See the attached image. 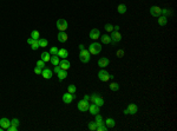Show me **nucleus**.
<instances>
[{
    "label": "nucleus",
    "instance_id": "1",
    "mask_svg": "<svg viewBox=\"0 0 177 131\" xmlns=\"http://www.w3.org/2000/svg\"><path fill=\"white\" fill-rule=\"evenodd\" d=\"M89 52H90L91 54H99L100 52H102V44L99 43H92L89 46Z\"/></svg>",
    "mask_w": 177,
    "mask_h": 131
},
{
    "label": "nucleus",
    "instance_id": "2",
    "mask_svg": "<svg viewBox=\"0 0 177 131\" xmlns=\"http://www.w3.org/2000/svg\"><path fill=\"white\" fill-rule=\"evenodd\" d=\"M79 59L82 63H84V64H86V63L90 62L91 59V53L89 52V50H82L79 53Z\"/></svg>",
    "mask_w": 177,
    "mask_h": 131
},
{
    "label": "nucleus",
    "instance_id": "3",
    "mask_svg": "<svg viewBox=\"0 0 177 131\" xmlns=\"http://www.w3.org/2000/svg\"><path fill=\"white\" fill-rule=\"evenodd\" d=\"M113 76H110V73H109L106 70H104V69H102L99 72H98V79L100 80V82H104V83H106L108 82L110 78H112Z\"/></svg>",
    "mask_w": 177,
    "mask_h": 131
},
{
    "label": "nucleus",
    "instance_id": "4",
    "mask_svg": "<svg viewBox=\"0 0 177 131\" xmlns=\"http://www.w3.org/2000/svg\"><path fill=\"white\" fill-rule=\"evenodd\" d=\"M90 100H91V103L96 104V105L99 106V108L104 105V99H103L99 95H97V93H93L92 96H90Z\"/></svg>",
    "mask_w": 177,
    "mask_h": 131
},
{
    "label": "nucleus",
    "instance_id": "5",
    "mask_svg": "<svg viewBox=\"0 0 177 131\" xmlns=\"http://www.w3.org/2000/svg\"><path fill=\"white\" fill-rule=\"evenodd\" d=\"M89 106H90V104H89V100H80V102H78L77 104V108L79 111H82V112H86L87 110H89Z\"/></svg>",
    "mask_w": 177,
    "mask_h": 131
},
{
    "label": "nucleus",
    "instance_id": "6",
    "mask_svg": "<svg viewBox=\"0 0 177 131\" xmlns=\"http://www.w3.org/2000/svg\"><path fill=\"white\" fill-rule=\"evenodd\" d=\"M67 27H69V24L65 19H58L57 20V28L59 31H66Z\"/></svg>",
    "mask_w": 177,
    "mask_h": 131
},
{
    "label": "nucleus",
    "instance_id": "7",
    "mask_svg": "<svg viewBox=\"0 0 177 131\" xmlns=\"http://www.w3.org/2000/svg\"><path fill=\"white\" fill-rule=\"evenodd\" d=\"M111 43L112 44H117L122 40V34L119 33V31H112L111 32Z\"/></svg>",
    "mask_w": 177,
    "mask_h": 131
},
{
    "label": "nucleus",
    "instance_id": "8",
    "mask_svg": "<svg viewBox=\"0 0 177 131\" xmlns=\"http://www.w3.org/2000/svg\"><path fill=\"white\" fill-rule=\"evenodd\" d=\"M73 98H75V96L72 95V93H70V92L64 93V95H63V102H64L65 104H71L72 102H73Z\"/></svg>",
    "mask_w": 177,
    "mask_h": 131
},
{
    "label": "nucleus",
    "instance_id": "9",
    "mask_svg": "<svg viewBox=\"0 0 177 131\" xmlns=\"http://www.w3.org/2000/svg\"><path fill=\"white\" fill-rule=\"evenodd\" d=\"M150 14H151L152 17L158 18V17L161 16V7H158V6H151V8H150Z\"/></svg>",
    "mask_w": 177,
    "mask_h": 131
},
{
    "label": "nucleus",
    "instance_id": "10",
    "mask_svg": "<svg viewBox=\"0 0 177 131\" xmlns=\"http://www.w3.org/2000/svg\"><path fill=\"white\" fill-rule=\"evenodd\" d=\"M59 66H60V69L62 70H65V71H67V70L71 67V64H70V62L65 58V59H62L60 62H59Z\"/></svg>",
    "mask_w": 177,
    "mask_h": 131
},
{
    "label": "nucleus",
    "instance_id": "11",
    "mask_svg": "<svg viewBox=\"0 0 177 131\" xmlns=\"http://www.w3.org/2000/svg\"><path fill=\"white\" fill-rule=\"evenodd\" d=\"M99 37H100V31L98 28H92L90 31V38L92 40H97V39H99Z\"/></svg>",
    "mask_w": 177,
    "mask_h": 131
},
{
    "label": "nucleus",
    "instance_id": "12",
    "mask_svg": "<svg viewBox=\"0 0 177 131\" xmlns=\"http://www.w3.org/2000/svg\"><path fill=\"white\" fill-rule=\"evenodd\" d=\"M11 125V121L8 118H6V117H4V118H0V126L4 129V130H7V128Z\"/></svg>",
    "mask_w": 177,
    "mask_h": 131
},
{
    "label": "nucleus",
    "instance_id": "13",
    "mask_svg": "<svg viewBox=\"0 0 177 131\" xmlns=\"http://www.w3.org/2000/svg\"><path fill=\"white\" fill-rule=\"evenodd\" d=\"M89 112L91 113V115L92 116H96L97 115V113H99V106H97L96 105V104H90V106H89Z\"/></svg>",
    "mask_w": 177,
    "mask_h": 131
},
{
    "label": "nucleus",
    "instance_id": "14",
    "mask_svg": "<svg viewBox=\"0 0 177 131\" xmlns=\"http://www.w3.org/2000/svg\"><path fill=\"white\" fill-rule=\"evenodd\" d=\"M109 64H110V60L108 58H100V59H98V66L100 69H105Z\"/></svg>",
    "mask_w": 177,
    "mask_h": 131
},
{
    "label": "nucleus",
    "instance_id": "15",
    "mask_svg": "<svg viewBox=\"0 0 177 131\" xmlns=\"http://www.w3.org/2000/svg\"><path fill=\"white\" fill-rule=\"evenodd\" d=\"M128 111H129V115H136L138 112V106L136 104H129L128 105Z\"/></svg>",
    "mask_w": 177,
    "mask_h": 131
},
{
    "label": "nucleus",
    "instance_id": "16",
    "mask_svg": "<svg viewBox=\"0 0 177 131\" xmlns=\"http://www.w3.org/2000/svg\"><path fill=\"white\" fill-rule=\"evenodd\" d=\"M57 38H58V40L60 41V43H66V40H67L69 37H67V34H66V32L65 31H59Z\"/></svg>",
    "mask_w": 177,
    "mask_h": 131
},
{
    "label": "nucleus",
    "instance_id": "17",
    "mask_svg": "<svg viewBox=\"0 0 177 131\" xmlns=\"http://www.w3.org/2000/svg\"><path fill=\"white\" fill-rule=\"evenodd\" d=\"M52 73H53V72H52L50 69H46V67H45V69H43V71H41V76H43L45 79H51V78H52Z\"/></svg>",
    "mask_w": 177,
    "mask_h": 131
},
{
    "label": "nucleus",
    "instance_id": "18",
    "mask_svg": "<svg viewBox=\"0 0 177 131\" xmlns=\"http://www.w3.org/2000/svg\"><path fill=\"white\" fill-rule=\"evenodd\" d=\"M168 24V17H165V16H159L158 17V25H161V26H165Z\"/></svg>",
    "mask_w": 177,
    "mask_h": 131
},
{
    "label": "nucleus",
    "instance_id": "19",
    "mask_svg": "<svg viewBox=\"0 0 177 131\" xmlns=\"http://www.w3.org/2000/svg\"><path fill=\"white\" fill-rule=\"evenodd\" d=\"M67 56H69V52H67L65 49L58 50V57H59V58H63V59H65V58H67Z\"/></svg>",
    "mask_w": 177,
    "mask_h": 131
},
{
    "label": "nucleus",
    "instance_id": "20",
    "mask_svg": "<svg viewBox=\"0 0 177 131\" xmlns=\"http://www.w3.org/2000/svg\"><path fill=\"white\" fill-rule=\"evenodd\" d=\"M50 62H51V64L53 65V66H57V65H59V62H60V59H59L58 54H56V56H51V59H50Z\"/></svg>",
    "mask_w": 177,
    "mask_h": 131
},
{
    "label": "nucleus",
    "instance_id": "21",
    "mask_svg": "<svg viewBox=\"0 0 177 131\" xmlns=\"http://www.w3.org/2000/svg\"><path fill=\"white\" fill-rule=\"evenodd\" d=\"M40 57H41L40 59H41V60H44L45 63L50 62V59H51V54H50V52H43Z\"/></svg>",
    "mask_w": 177,
    "mask_h": 131
},
{
    "label": "nucleus",
    "instance_id": "22",
    "mask_svg": "<svg viewBox=\"0 0 177 131\" xmlns=\"http://www.w3.org/2000/svg\"><path fill=\"white\" fill-rule=\"evenodd\" d=\"M105 125L108 126V128H113V126L116 125L115 119H112L111 117H108V118L105 119Z\"/></svg>",
    "mask_w": 177,
    "mask_h": 131
},
{
    "label": "nucleus",
    "instance_id": "23",
    "mask_svg": "<svg viewBox=\"0 0 177 131\" xmlns=\"http://www.w3.org/2000/svg\"><path fill=\"white\" fill-rule=\"evenodd\" d=\"M99 39L102 40L103 44H110L111 43V38H110V36H108V34H103V36H100Z\"/></svg>",
    "mask_w": 177,
    "mask_h": 131
},
{
    "label": "nucleus",
    "instance_id": "24",
    "mask_svg": "<svg viewBox=\"0 0 177 131\" xmlns=\"http://www.w3.org/2000/svg\"><path fill=\"white\" fill-rule=\"evenodd\" d=\"M57 76H58V79L62 82V80H64L65 78L67 77V71H65V70H62V71L59 72V73H57Z\"/></svg>",
    "mask_w": 177,
    "mask_h": 131
},
{
    "label": "nucleus",
    "instance_id": "25",
    "mask_svg": "<svg viewBox=\"0 0 177 131\" xmlns=\"http://www.w3.org/2000/svg\"><path fill=\"white\" fill-rule=\"evenodd\" d=\"M117 12L119 13V14H124V13H126V6L124 5V4H121V5H118Z\"/></svg>",
    "mask_w": 177,
    "mask_h": 131
},
{
    "label": "nucleus",
    "instance_id": "26",
    "mask_svg": "<svg viewBox=\"0 0 177 131\" xmlns=\"http://www.w3.org/2000/svg\"><path fill=\"white\" fill-rule=\"evenodd\" d=\"M161 14H162V16H165V17L171 16V14H172V11L169 10V8H161Z\"/></svg>",
    "mask_w": 177,
    "mask_h": 131
},
{
    "label": "nucleus",
    "instance_id": "27",
    "mask_svg": "<svg viewBox=\"0 0 177 131\" xmlns=\"http://www.w3.org/2000/svg\"><path fill=\"white\" fill-rule=\"evenodd\" d=\"M109 87H110V90H112V91H118L119 90V84L112 82L110 85H109Z\"/></svg>",
    "mask_w": 177,
    "mask_h": 131
},
{
    "label": "nucleus",
    "instance_id": "28",
    "mask_svg": "<svg viewBox=\"0 0 177 131\" xmlns=\"http://www.w3.org/2000/svg\"><path fill=\"white\" fill-rule=\"evenodd\" d=\"M104 123V121H103L102 116L99 115V113H97L96 115V128H97V125H99V124H103Z\"/></svg>",
    "mask_w": 177,
    "mask_h": 131
},
{
    "label": "nucleus",
    "instance_id": "29",
    "mask_svg": "<svg viewBox=\"0 0 177 131\" xmlns=\"http://www.w3.org/2000/svg\"><path fill=\"white\" fill-rule=\"evenodd\" d=\"M31 38L34 39V40H38L39 38H40V34H39L38 31H36V30H33V31L31 32Z\"/></svg>",
    "mask_w": 177,
    "mask_h": 131
},
{
    "label": "nucleus",
    "instance_id": "30",
    "mask_svg": "<svg viewBox=\"0 0 177 131\" xmlns=\"http://www.w3.org/2000/svg\"><path fill=\"white\" fill-rule=\"evenodd\" d=\"M96 130H98V131H106V130H108V126L105 125V123H103V124H99V125H97Z\"/></svg>",
    "mask_w": 177,
    "mask_h": 131
},
{
    "label": "nucleus",
    "instance_id": "31",
    "mask_svg": "<svg viewBox=\"0 0 177 131\" xmlns=\"http://www.w3.org/2000/svg\"><path fill=\"white\" fill-rule=\"evenodd\" d=\"M39 41V46L40 47H46L47 46V40L46 39H38Z\"/></svg>",
    "mask_w": 177,
    "mask_h": 131
},
{
    "label": "nucleus",
    "instance_id": "32",
    "mask_svg": "<svg viewBox=\"0 0 177 131\" xmlns=\"http://www.w3.org/2000/svg\"><path fill=\"white\" fill-rule=\"evenodd\" d=\"M37 67H39V69H45V62L44 60H41V59H39L38 62H37Z\"/></svg>",
    "mask_w": 177,
    "mask_h": 131
},
{
    "label": "nucleus",
    "instance_id": "33",
    "mask_svg": "<svg viewBox=\"0 0 177 131\" xmlns=\"http://www.w3.org/2000/svg\"><path fill=\"white\" fill-rule=\"evenodd\" d=\"M76 90H77V89H76V85H69V87H67V91H69L70 93H72V95H73V93H76Z\"/></svg>",
    "mask_w": 177,
    "mask_h": 131
},
{
    "label": "nucleus",
    "instance_id": "34",
    "mask_svg": "<svg viewBox=\"0 0 177 131\" xmlns=\"http://www.w3.org/2000/svg\"><path fill=\"white\" fill-rule=\"evenodd\" d=\"M124 54H125V52H124V50H122V49L117 50V52H116V56H117L118 58H123Z\"/></svg>",
    "mask_w": 177,
    "mask_h": 131
},
{
    "label": "nucleus",
    "instance_id": "35",
    "mask_svg": "<svg viewBox=\"0 0 177 131\" xmlns=\"http://www.w3.org/2000/svg\"><path fill=\"white\" fill-rule=\"evenodd\" d=\"M87 126H89V129H90L91 131H95L96 130V122H89Z\"/></svg>",
    "mask_w": 177,
    "mask_h": 131
},
{
    "label": "nucleus",
    "instance_id": "36",
    "mask_svg": "<svg viewBox=\"0 0 177 131\" xmlns=\"http://www.w3.org/2000/svg\"><path fill=\"white\" fill-rule=\"evenodd\" d=\"M50 54L51 56H56V54H58V49H57V46H53L50 49Z\"/></svg>",
    "mask_w": 177,
    "mask_h": 131
},
{
    "label": "nucleus",
    "instance_id": "37",
    "mask_svg": "<svg viewBox=\"0 0 177 131\" xmlns=\"http://www.w3.org/2000/svg\"><path fill=\"white\" fill-rule=\"evenodd\" d=\"M31 47H32V50H38L39 47H40V46H39V41L38 40H34L33 43L31 44Z\"/></svg>",
    "mask_w": 177,
    "mask_h": 131
},
{
    "label": "nucleus",
    "instance_id": "38",
    "mask_svg": "<svg viewBox=\"0 0 177 131\" xmlns=\"http://www.w3.org/2000/svg\"><path fill=\"white\" fill-rule=\"evenodd\" d=\"M104 28H105L106 32H112L113 31V26L111 25V24H106V25L104 26Z\"/></svg>",
    "mask_w": 177,
    "mask_h": 131
},
{
    "label": "nucleus",
    "instance_id": "39",
    "mask_svg": "<svg viewBox=\"0 0 177 131\" xmlns=\"http://www.w3.org/2000/svg\"><path fill=\"white\" fill-rule=\"evenodd\" d=\"M19 124H20V122H19L18 118H13L12 121H11V125H14V126H18L19 128Z\"/></svg>",
    "mask_w": 177,
    "mask_h": 131
},
{
    "label": "nucleus",
    "instance_id": "40",
    "mask_svg": "<svg viewBox=\"0 0 177 131\" xmlns=\"http://www.w3.org/2000/svg\"><path fill=\"white\" fill-rule=\"evenodd\" d=\"M7 130H8V131H17V130H18V126L10 125V126H8V128H7Z\"/></svg>",
    "mask_w": 177,
    "mask_h": 131
},
{
    "label": "nucleus",
    "instance_id": "41",
    "mask_svg": "<svg viewBox=\"0 0 177 131\" xmlns=\"http://www.w3.org/2000/svg\"><path fill=\"white\" fill-rule=\"evenodd\" d=\"M41 71H43V70L39 69V67H36V69H34V73H36V75H41Z\"/></svg>",
    "mask_w": 177,
    "mask_h": 131
},
{
    "label": "nucleus",
    "instance_id": "42",
    "mask_svg": "<svg viewBox=\"0 0 177 131\" xmlns=\"http://www.w3.org/2000/svg\"><path fill=\"white\" fill-rule=\"evenodd\" d=\"M54 72H56V73H59V72L62 71V69H60V66H59V65H57V66H54V70H53Z\"/></svg>",
    "mask_w": 177,
    "mask_h": 131
},
{
    "label": "nucleus",
    "instance_id": "43",
    "mask_svg": "<svg viewBox=\"0 0 177 131\" xmlns=\"http://www.w3.org/2000/svg\"><path fill=\"white\" fill-rule=\"evenodd\" d=\"M33 41H34V39H32V38H28V39H27V44H28V45H31Z\"/></svg>",
    "mask_w": 177,
    "mask_h": 131
},
{
    "label": "nucleus",
    "instance_id": "44",
    "mask_svg": "<svg viewBox=\"0 0 177 131\" xmlns=\"http://www.w3.org/2000/svg\"><path fill=\"white\" fill-rule=\"evenodd\" d=\"M84 49H85V46L83 45V44H80L79 45V51H82V50H84Z\"/></svg>",
    "mask_w": 177,
    "mask_h": 131
},
{
    "label": "nucleus",
    "instance_id": "45",
    "mask_svg": "<svg viewBox=\"0 0 177 131\" xmlns=\"http://www.w3.org/2000/svg\"><path fill=\"white\" fill-rule=\"evenodd\" d=\"M119 28H121V27H119V26H115V27H113V31H119Z\"/></svg>",
    "mask_w": 177,
    "mask_h": 131
},
{
    "label": "nucleus",
    "instance_id": "46",
    "mask_svg": "<svg viewBox=\"0 0 177 131\" xmlns=\"http://www.w3.org/2000/svg\"><path fill=\"white\" fill-rule=\"evenodd\" d=\"M84 99H85V100H90V96L85 95V96H84Z\"/></svg>",
    "mask_w": 177,
    "mask_h": 131
},
{
    "label": "nucleus",
    "instance_id": "47",
    "mask_svg": "<svg viewBox=\"0 0 177 131\" xmlns=\"http://www.w3.org/2000/svg\"><path fill=\"white\" fill-rule=\"evenodd\" d=\"M124 115H129V111H128V109H125V110H124Z\"/></svg>",
    "mask_w": 177,
    "mask_h": 131
},
{
    "label": "nucleus",
    "instance_id": "48",
    "mask_svg": "<svg viewBox=\"0 0 177 131\" xmlns=\"http://www.w3.org/2000/svg\"><path fill=\"white\" fill-rule=\"evenodd\" d=\"M3 130H4V129H3V128H1V126H0V131H3Z\"/></svg>",
    "mask_w": 177,
    "mask_h": 131
}]
</instances>
